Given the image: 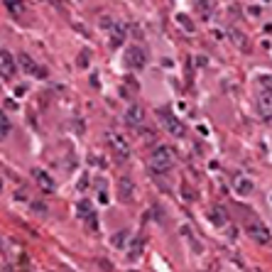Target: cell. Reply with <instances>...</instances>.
<instances>
[{"label": "cell", "mask_w": 272, "mask_h": 272, "mask_svg": "<svg viewBox=\"0 0 272 272\" xmlns=\"http://www.w3.org/2000/svg\"><path fill=\"white\" fill-rule=\"evenodd\" d=\"M106 142H108L110 150L115 152L118 157H123V160L130 155V142H128V137L120 135L118 130H108V133H106Z\"/></svg>", "instance_id": "obj_3"}, {"label": "cell", "mask_w": 272, "mask_h": 272, "mask_svg": "<svg viewBox=\"0 0 272 272\" xmlns=\"http://www.w3.org/2000/svg\"><path fill=\"white\" fill-rule=\"evenodd\" d=\"M17 67L22 69L25 74L35 76V79H47V69L40 67L29 54H17Z\"/></svg>", "instance_id": "obj_4"}, {"label": "cell", "mask_w": 272, "mask_h": 272, "mask_svg": "<svg viewBox=\"0 0 272 272\" xmlns=\"http://www.w3.org/2000/svg\"><path fill=\"white\" fill-rule=\"evenodd\" d=\"M211 218H214L216 223H221V226H228V218H226V214H223L221 208H218V211H214V214H211Z\"/></svg>", "instance_id": "obj_21"}, {"label": "cell", "mask_w": 272, "mask_h": 272, "mask_svg": "<svg viewBox=\"0 0 272 272\" xmlns=\"http://www.w3.org/2000/svg\"><path fill=\"white\" fill-rule=\"evenodd\" d=\"M32 177H35V182L40 184V189H42V191L52 194V191L56 189V187H54V179L49 177V174H47L44 169H32Z\"/></svg>", "instance_id": "obj_8"}, {"label": "cell", "mask_w": 272, "mask_h": 272, "mask_svg": "<svg viewBox=\"0 0 272 272\" xmlns=\"http://www.w3.org/2000/svg\"><path fill=\"white\" fill-rule=\"evenodd\" d=\"M248 233H250V238H253L255 243H260V245L270 243V231H267L262 223H250V226H248Z\"/></svg>", "instance_id": "obj_7"}, {"label": "cell", "mask_w": 272, "mask_h": 272, "mask_svg": "<svg viewBox=\"0 0 272 272\" xmlns=\"http://www.w3.org/2000/svg\"><path fill=\"white\" fill-rule=\"evenodd\" d=\"M177 25H179L182 29H184L187 35H194V32H196V25L191 22L189 15H184V13H177Z\"/></svg>", "instance_id": "obj_16"}, {"label": "cell", "mask_w": 272, "mask_h": 272, "mask_svg": "<svg viewBox=\"0 0 272 272\" xmlns=\"http://www.w3.org/2000/svg\"><path fill=\"white\" fill-rule=\"evenodd\" d=\"M8 133H10V120H8V115L0 110V140L8 135Z\"/></svg>", "instance_id": "obj_20"}, {"label": "cell", "mask_w": 272, "mask_h": 272, "mask_svg": "<svg viewBox=\"0 0 272 272\" xmlns=\"http://www.w3.org/2000/svg\"><path fill=\"white\" fill-rule=\"evenodd\" d=\"M231 40L235 47H240V49H248V40H245V35L240 29H231Z\"/></svg>", "instance_id": "obj_18"}, {"label": "cell", "mask_w": 272, "mask_h": 272, "mask_svg": "<svg viewBox=\"0 0 272 272\" xmlns=\"http://www.w3.org/2000/svg\"><path fill=\"white\" fill-rule=\"evenodd\" d=\"M160 120H162V125H164V128H167V130H169V133H172L174 137H182V135H184V125L179 123L177 115H172V113H169L167 108L160 110Z\"/></svg>", "instance_id": "obj_6"}, {"label": "cell", "mask_w": 272, "mask_h": 272, "mask_svg": "<svg viewBox=\"0 0 272 272\" xmlns=\"http://www.w3.org/2000/svg\"><path fill=\"white\" fill-rule=\"evenodd\" d=\"M76 216H79L83 223L88 226V231H96V228H98L96 208H94V204H91V201H86V199H83V201H79V204H76Z\"/></svg>", "instance_id": "obj_5"}, {"label": "cell", "mask_w": 272, "mask_h": 272, "mask_svg": "<svg viewBox=\"0 0 272 272\" xmlns=\"http://www.w3.org/2000/svg\"><path fill=\"white\" fill-rule=\"evenodd\" d=\"M258 108H260V113H262V118H272V94H267V91H260Z\"/></svg>", "instance_id": "obj_12"}, {"label": "cell", "mask_w": 272, "mask_h": 272, "mask_svg": "<svg viewBox=\"0 0 272 272\" xmlns=\"http://www.w3.org/2000/svg\"><path fill=\"white\" fill-rule=\"evenodd\" d=\"M76 3H81V0H76Z\"/></svg>", "instance_id": "obj_22"}, {"label": "cell", "mask_w": 272, "mask_h": 272, "mask_svg": "<svg viewBox=\"0 0 272 272\" xmlns=\"http://www.w3.org/2000/svg\"><path fill=\"white\" fill-rule=\"evenodd\" d=\"M194 5L204 20H211L216 15V0H194Z\"/></svg>", "instance_id": "obj_11"}, {"label": "cell", "mask_w": 272, "mask_h": 272, "mask_svg": "<svg viewBox=\"0 0 272 272\" xmlns=\"http://www.w3.org/2000/svg\"><path fill=\"white\" fill-rule=\"evenodd\" d=\"M123 64L128 69H133V71H140V69H145V64H147V52H145L142 47H128V49L123 52Z\"/></svg>", "instance_id": "obj_2"}, {"label": "cell", "mask_w": 272, "mask_h": 272, "mask_svg": "<svg viewBox=\"0 0 272 272\" xmlns=\"http://www.w3.org/2000/svg\"><path fill=\"white\" fill-rule=\"evenodd\" d=\"M0 74H3L5 79H13L15 74H17V71H15L13 56H10V52H5V49L0 52Z\"/></svg>", "instance_id": "obj_10"}, {"label": "cell", "mask_w": 272, "mask_h": 272, "mask_svg": "<svg viewBox=\"0 0 272 272\" xmlns=\"http://www.w3.org/2000/svg\"><path fill=\"white\" fill-rule=\"evenodd\" d=\"M125 123L130 125V128H140L142 125V120H145V110L140 108V106H130V108L125 110Z\"/></svg>", "instance_id": "obj_9"}, {"label": "cell", "mask_w": 272, "mask_h": 272, "mask_svg": "<svg viewBox=\"0 0 272 272\" xmlns=\"http://www.w3.org/2000/svg\"><path fill=\"white\" fill-rule=\"evenodd\" d=\"M123 40H125V27L118 22H110V47H120Z\"/></svg>", "instance_id": "obj_14"}, {"label": "cell", "mask_w": 272, "mask_h": 272, "mask_svg": "<svg viewBox=\"0 0 272 272\" xmlns=\"http://www.w3.org/2000/svg\"><path fill=\"white\" fill-rule=\"evenodd\" d=\"M147 162H150L152 172H157V174H167V172L174 167V152H172V147H167V145H157V147L150 152Z\"/></svg>", "instance_id": "obj_1"}, {"label": "cell", "mask_w": 272, "mask_h": 272, "mask_svg": "<svg viewBox=\"0 0 272 272\" xmlns=\"http://www.w3.org/2000/svg\"><path fill=\"white\" fill-rule=\"evenodd\" d=\"M258 83L262 86V91L272 94V74H260V76H258Z\"/></svg>", "instance_id": "obj_19"}, {"label": "cell", "mask_w": 272, "mask_h": 272, "mask_svg": "<svg viewBox=\"0 0 272 272\" xmlns=\"http://www.w3.org/2000/svg\"><path fill=\"white\" fill-rule=\"evenodd\" d=\"M120 199L123 201H133V182L120 179Z\"/></svg>", "instance_id": "obj_17"}, {"label": "cell", "mask_w": 272, "mask_h": 272, "mask_svg": "<svg viewBox=\"0 0 272 272\" xmlns=\"http://www.w3.org/2000/svg\"><path fill=\"white\" fill-rule=\"evenodd\" d=\"M3 3H5L8 13L13 15V17H22V13H25V0H3Z\"/></svg>", "instance_id": "obj_15"}, {"label": "cell", "mask_w": 272, "mask_h": 272, "mask_svg": "<svg viewBox=\"0 0 272 272\" xmlns=\"http://www.w3.org/2000/svg\"><path fill=\"white\" fill-rule=\"evenodd\" d=\"M233 184H235V191H238L240 196H250V194H253V182L248 177H243V174H238Z\"/></svg>", "instance_id": "obj_13"}]
</instances>
